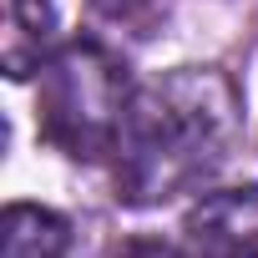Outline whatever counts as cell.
I'll return each instance as SVG.
<instances>
[{"instance_id":"6da1fadb","label":"cell","mask_w":258,"mask_h":258,"mask_svg":"<svg viewBox=\"0 0 258 258\" xmlns=\"http://www.w3.org/2000/svg\"><path fill=\"white\" fill-rule=\"evenodd\" d=\"M238 142V91L213 66H182L132 91L116 137V198L132 208L203 187Z\"/></svg>"},{"instance_id":"7a4b0ae2","label":"cell","mask_w":258,"mask_h":258,"mask_svg":"<svg viewBox=\"0 0 258 258\" xmlns=\"http://www.w3.org/2000/svg\"><path fill=\"white\" fill-rule=\"evenodd\" d=\"M132 86L126 66L96 41H71L41 66V137L76 162L116 152Z\"/></svg>"},{"instance_id":"5b68a950","label":"cell","mask_w":258,"mask_h":258,"mask_svg":"<svg viewBox=\"0 0 258 258\" xmlns=\"http://www.w3.org/2000/svg\"><path fill=\"white\" fill-rule=\"evenodd\" d=\"M66 253H71V228L61 213L36 203L6 208V253L0 258H66Z\"/></svg>"},{"instance_id":"277c9868","label":"cell","mask_w":258,"mask_h":258,"mask_svg":"<svg viewBox=\"0 0 258 258\" xmlns=\"http://www.w3.org/2000/svg\"><path fill=\"white\" fill-rule=\"evenodd\" d=\"M51 31H56L51 0H6V71L16 81L46 66Z\"/></svg>"},{"instance_id":"3957f363","label":"cell","mask_w":258,"mask_h":258,"mask_svg":"<svg viewBox=\"0 0 258 258\" xmlns=\"http://www.w3.org/2000/svg\"><path fill=\"white\" fill-rule=\"evenodd\" d=\"M187 258H258V187L208 192L182 223Z\"/></svg>"},{"instance_id":"52a82bcc","label":"cell","mask_w":258,"mask_h":258,"mask_svg":"<svg viewBox=\"0 0 258 258\" xmlns=\"http://www.w3.org/2000/svg\"><path fill=\"white\" fill-rule=\"evenodd\" d=\"M121 258H187V253H182V248H167V243H157V238H137V243H126Z\"/></svg>"},{"instance_id":"8992f818","label":"cell","mask_w":258,"mask_h":258,"mask_svg":"<svg viewBox=\"0 0 258 258\" xmlns=\"http://www.w3.org/2000/svg\"><path fill=\"white\" fill-rule=\"evenodd\" d=\"M91 6L106 16V21H137L142 11H152L157 0H91Z\"/></svg>"}]
</instances>
